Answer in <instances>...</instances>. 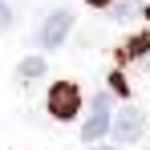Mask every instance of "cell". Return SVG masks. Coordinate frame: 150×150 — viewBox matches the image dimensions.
Wrapping results in <instances>:
<instances>
[{
  "instance_id": "cell-1",
  "label": "cell",
  "mask_w": 150,
  "mask_h": 150,
  "mask_svg": "<svg viewBox=\"0 0 150 150\" xmlns=\"http://www.w3.org/2000/svg\"><path fill=\"white\" fill-rule=\"evenodd\" d=\"M110 130H114V93L101 89L98 98H93V105H89V118L81 122V138H85L89 146H98Z\"/></svg>"
},
{
  "instance_id": "cell-2",
  "label": "cell",
  "mask_w": 150,
  "mask_h": 150,
  "mask_svg": "<svg viewBox=\"0 0 150 150\" xmlns=\"http://www.w3.org/2000/svg\"><path fill=\"white\" fill-rule=\"evenodd\" d=\"M69 28H73V12L69 8H53L41 21V28H37V45L41 49H61L69 41Z\"/></svg>"
},
{
  "instance_id": "cell-3",
  "label": "cell",
  "mask_w": 150,
  "mask_h": 150,
  "mask_svg": "<svg viewBox=\"0 0 150 150\" xmlns=\"http://www.w3.org/2000/svg\"><path fill=\"white\" fill-rule=\"evenodd\" d=\"M49 114L57 122H69V118L81 114V89H77L73 81H57L49 89Z\"/></svg>"
},
{
  "instance_id": "cell-4",
  "label": "cell",
  "mask_w": 150,
  "mask_h": 150,
  "mask_svg": "<svg viewBox=\"0 0 150 150\" xmlns=\"http://www.w3.org/2000/svg\"><path fill=\"white\" fill-rule=\"evenodd\" d=\"M114 134H118V142L130 146V142H138L142 134H146V114L142 110H134V105H126L114 114Z\"/></svg>"
},
{
  "instance_id": "cell-5",
  "label": "cell",
  "mask_w": 150,
  "mask_h": 150,
  "mask_svg": "<svg viewBox=\"0 0 150 150\" xmlns=\"http://www.w3.org/2000/svg\"><path fill=\"white\" fill-rule=\"evenodd\" d=\"M16 77H21V81H37V77H45V61H41V57H25V61L16 65Z\"/></svg>"
},
{
  "instance_id": "cell-6",
  "label": "cell",
  "mask_w": 150,
  "mask_h": 150,
  "mask_svg": "<svg viewBox=\"0 0 150 150\" xmlns=\"http://www.w3.org/2000/svg\"><path fill=\"white\" fill-rule=\"evenodd\" d=\"M8 28H12V8L0 0V33H8Z\"/></svg>"
},
{
  "instance_id": "cell-7",
  "label": "cell",
  "mask_w": 150,
  "mask_h": 150,
  "mask_svg": "<svg viewBox=\"0 0 150 150\" xmlns=\"http://www.w3.org/2000/svg\"><path fill=\"white\" fill-rule=\"evenodd\" d=\"M89 150H118V146H89Z\"/></svg>"
},
{
  "instance_id": "cell-8",
  "label": "cell",
  "mask_w": 150,
  "mask_h": 150,
  "mask_svg": "<svg viewBox=\"0 0 150 150\" xmlns=\"http://www.w3.org/2000/svg\"><path fill=\"white\" fill-rule=\"evenodd\" d=\"M89 4H114V0H89Z\"/></svg>"
}]
</instances>
